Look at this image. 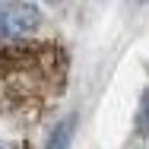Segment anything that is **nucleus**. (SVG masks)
Segmentation results:
<instances>
[{"label":"nucleus","instance_id":"obj_1","mask_svg":"<svg viewBox=\"0 0 149 149\" xmlns=\"http://www.w3.org/2000/svg\"><path fill=\"white\" fill-rule=\"evenodd\" d=\"M67 51L54 41H13L0 48V111L41 118L67 89Z\"/></svg>","mask_w":149,"mask_h":149},{"label":"nucleus","instance_id":"obj_2","mask_svg":"<svg viewBox=\"0 0 149 149\" xmlns=\"http://www.w3.org/2000/svg\"><path fill=\"white\" fill-rule=\"evenodd\" d=\"M41 26V10L35 3H13V0H0V38L13 41H26L32 32Z\"/></svg>","mask_w":149,"mask_h":149},{"label":"nucleus","instance_id":"obj_3","mask_svg":"<svg viewBox=\"0 0 149 149\" xmlns=\"http://www.w3.org/2000/svg\"><path fill=\"white\" fill-rule=\"evenodd\" d=\"M73 130H76V118L70 114V118H63L51 130V136H48V143H45V149H70V140H73Z\"/></svg>","mask_w":149,"mask_h":149},{"label":"nucleus","instance_id":"obj_4","mask_svg":"<svg viewBox=\"0 0 149 149\" xmlns=\"http://www.w3.org/2000/svg\"><path fill=\"white\" fill-rule=\"evenodd\" d=\"M136 127H140V133H149V89H146V95H143L140 114H136Z\"/></svg>","mask_w":149,"mask_h":149},{"label":"nucleus","instance_id":"obj_5","mask_svg":"<svg viewBox=\"0 0 149 149\" xmlns=\"http://www.w3.org/2000/svg\"><path fill=\"white\" fill-rule=\"evenodd\" d=\"M0 149H10V146H3V143H0Z\"/></svg>","mask_w":149,"mask_h":149}]
</instances>
